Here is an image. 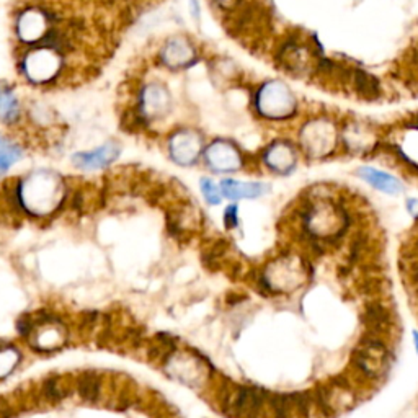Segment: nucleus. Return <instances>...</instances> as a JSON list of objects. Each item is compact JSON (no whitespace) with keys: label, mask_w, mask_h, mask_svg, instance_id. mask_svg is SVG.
Returning a JSON list of instances; mask_svg holds the SVG:
<instances>
[{"label":"nucleus","mask_w":418,"mask_h":418,"mask_svg":"<svg viewBox=\"0 0 418 418\" xmlns=\"http://www.w3.org/2000/svg\"><path fill=\"white\" fill-rule=\"evenodd\" d=\"M302 211V229L309 241H317L323 247L342 238L350 226V217L342 205L325 198H314Z\"/></svg>","instance_id":"obj_1"},{"label":"nucleus","mask_w":418,"mask_h":418,"mask_svg":"<svg viewBox=\"0 0 418 418\" xmlns=\"http://www.w3.org/2000/svg\"><path fill=\"white\" fill-rule=\"evenodd\" d=\"M321 58V46L316 39H307L299 33L283 39L275 54L278 67L296 77H314Z\"/></svg>","instance_id":"obj_2"},{"label":"nucleus","mask_w":418,"mask_h":418,"mask_svg":"<svg viewBox=\"0 0 418 418\" xmlns=\"http://www.w3.org/2000/svg\"><path fill=\"white\" fill-rule=\"evenodd\" d=\"M351 366L366 381H382L389 375L392 353L384 338L368 333L351 351Z\"/></svg>","instance_id":"obj_3"},{"label":"nucleus","mask_w":418,"mask_h":418,"mask_svg":"<svg viewBox=\"0 0 418 418\" xmlns=\"http://www.w3.org/2000/svg\"><path fill=\"white\" fill-rule=\"evenodd\" d=\"M253 107L258 116L270 121L290 119L297 113V100L291 88L280 81H268L262 83L255 92Z\"/></svg>","instance_id":"obj_4"},{"label":"nucleus","mask_w":418,"mask_h":418,"mask_svg":"<svg viewBox=\"0 0 418 418\" xmlns=\"http://www.w3.org/2000/svg\"><path fill=\"white\" fill-rule=\"evenodd\" d=\"M299 142L307 156L322 159L335 151L340 142V131L330 118H312L302 126Z\"/></svg>","instance_id":"obj_5"},{"label":"nucleus","mask_w":418,"mask_h":418,"mask_svg":"<svg viewBox=\"0 0 418 418\" xmlns=\"http://www.w3.org/2000/svg\"><path fill=\"white\" fill-rule=\"evenodd\" d=\"M268 394L257 386H229L222 397L224 414L231 418H258L267 405Z\"/></svg>","instance_id":"obj_6"},{"label":"nucleus","mask_w":418,"mask_h":418,"mask_svg":"<svg viewBox=\"0 0 418 418\" xmlns=\"http://www.w3.org/2000/svg\"><path fill=\"white\" fill-rule=\"evenodd\" d=\"M23 76L33 83H46L59 76L62 67L61 53L54 48H38L23 56L22 64Z\"/></svg>","instance_id":"obj_7"},{"label":"nucleus","mask_w":418,"mask_h":418,"mask_svg":"<svg viewBox=\"0 0 418 418\" xmlns=\"http://www.w3.org/2000/svg\"><path fill=\"white\" fill-rule=\"evenodd\" d=\"M61 191V180L49 172H38L18 185V198L23 206H29L34 201L32 211L36 213L38 205H51Z\"/></svg>","instance_id":"obj_8"},{"label":"nucleus","mask_w":418,"mask_h":418,"mask_svg":"<svg viewBox=\"0 0 418 418\" xmlns=\"http://www.w3.org/2000/svg\"><path fill=\"white\" fill-rule=\"evenodd\" d=\"M172 108V97L170 93L162 83L152 82L139 92L137 98V113L139 118L146 121H156L167 116Z\"/></svg>","instance_id":"obj_9"},{"label":"nucleus","mask_w":418,"mask_h":418,"mask_svg":"<svg viewBox=\"0 0 418 418\" xmlns=\"http://www.w3.org/2000/svg\"><path fill=\"white\" fill-rule=\"evenodd\" d=\"M49 33V15L39 8H27L18 15L17 36L23 43H39Z\"/></svg>","instance_id":"obj_10"},{"label":"nucleus","mask_w":418,"mask_h":418,"mask_svg":"<svg viewBox=\"0 0 418 418\" xmlns=\"http://www.w3.org/2000/svg\"><path fill=\"white\" fill-rule=\"evenodd\" d=\"M205 159L208 166L216 172H236L243 166L242 154L229 141H214L206 149Z\"/></svg>","instance_id":"obj_11"},{"label":"nucleus","mask_w":418,"mask_h":418,"mask_svg":"<svg viewBox=\"0 0 418 418\" xmlns=\"http://www.w3.org/2000/svg\"><path fill=\"white\" fill-rule=\"evenodd\" d=\"M173 161L182 166H191L196 162L198 156L203 151V139L196 131L191 129H182L175 133L168 142Z\"/></svg>","instance_id":"obj_12"},{"label":"nucleus","mask_w":418,"mask_h":418,"mask_svg":"<svg viewBox=\"0 0 418 418\" xmlns=\"http://www.w3.org/2000/svg\"><path fill=\"white\" fill-rule=\"evenodd\" d=\"M161 61L167 69H187L196 61V49L187 38L168 39L161 51Z\"/></svg>","instance_id":"obj_13"},{"label":"nucleus","mask_w":418,"mask_h":418,"mask_svg":"<svg viewBox=\"0 0 418 418\" xmlns=\"http://www.w3.org/2000/svg\"><path fill=\"white\" fill-rule=\"evenodd\" d=\"M263 162L273 172L280 175H288L296 168L297 154L296 149L286 141H275L263 152Z\"/></svg>","instance_id":"obj_14"},{"label":"nucleus","mask_w":418,"mask_h":418,"mask_svg":"<svg viewBox=\"0 0 418 418\" xmlns=\"http://www.w3.org/2000/svg\"><path fill=\"white\" fill-rule=\"evenodd\" d=\"M119 156V149L114 142H108L104 146L93 149L90 152L74 154V166L82 168V170H97L112 163Z\"/></svg>","instance_id":"obj_15"},{"label":"nucleus","mask_w":418,"mask_h":418,"mask_svg":"<svg viewBox=\"0 0 418 418\" xmlns=\"http://www.w3.org/2000/svg\"><path fill=\"white\" fill-rule=\"evenodd\" d=\"M356 173L361 180H365L368 183V185H371L372 188H376V190L386 193V195L397 196L404 191L402 182L399 178L392 177L391 173L377 170V168H372V167H360L356 170Z\"/></svg>","instance_id":"obj_16"},{"label":"nucleus","mask_w":418,"mask_h":418,"mask_svg":"<svg viewBox=\"0 0 418 418\" xmlns=\"http://www.w3.org/2000/svg\"><path fill=\"white\" fill-rule=\"evenodd\" d=\"M340 142L350 152H368L371 147H375V139L372 133L366 129L360 123H351L340 131Z\"/></svg>","instance_id":"obj_17"},{"label":"nucleus","mask_w":418,"mask_h":418,"mask_svg":"<svg viewBox=\"0 0 418 418\" xmlns=\"http://www.w3.org/2000/svg\"><path fill=\"white\" fill-rule=\"evenodd\" d=\"M350 86L353 87V92L360 98H363V100L372 102L377 100V98L382 95L379 81H377L375 76H371L370 72L363 71L360 67L351 69Z\"/></svg>","instance_id":"obj_18"},{"label":"nucleus","mask_w":418,"mask_h":418,"mask_svg":"<svg viewBox=\"0 0 418 418\" xmlns=\"http://www.w3.org/2000/svg\"><path fill=\"white\" fill-rule=\"evenodd\" d=\"M363 323L370 328V332L372 335H379L382 337L384 333H387L391 328H394V321H392V314L387 309L386 306L379 304H370L365 309V314H363Z\"/></svg>","instance_id":"obj_19"},{"label":"nucleus","mask_w":418,"mask_h":418,"mask_svg":"<svg viewBox=\"0 0 418 418\" xmlns=\"http://www.w3.org/2000/svg\"><path fill=\"white\" fill-rule=\"evenodd\" d=\"M270 187L258 182H236L222 180L221 193L229 200H242V198H258L268 193Z\"/></svg>","instance_id":"obj_20"},{"label":"nucleus","mask_w":418,"mask_h":418,"mask_svg":"<svg viewBox=\"0 0 418 418\" xmlns=\"http://www.w3.org/2000/svg\"><path fill=\"white\" fill-rule=\"evenodd\" d=\"M20 102L7 83L0 82V121L13 124L20 118Z\"/></svg>","instance_id":"obj_21"},{"label":"nucleus","mask_w":418,"mask_h":418,"mask_svg":"<svg viewBox=\"0 0 418 418\" xmlns=\"http://www.w3.org/2000/svg\"><path fill=\"white\" fill-rule=\"evenodd\" d=\"M100 376L95 371L82 372L81 377L77 379V389L82 399L88 402L97 400L98 392H100Z\"/></svg>","instance_id":"obj_22"},{"label":"nucleus","mask_w":418,"mask_h":418,"mask_svg":"<svg viewBox=\"0 0 418 418\" xmlns=\"http://www.w3.org/2000/svg\"><path fill=\"white\" fill-rule=\"evenodd\" d=\"M22 159V149L17 144H2L0 147V172L8 170L15 162Z\"/></svg>","instance_id":"obj_23"},{"label":"nucleus","mask_w":418,"mask_h":418,"mask_svg":"<svg viewBox=\"0 0 418 418\" xmlns=\"http://www.w3.org/2000/svg\"><path fill=\"white\" fill-rule=\"evenodd\" d=\"M44 392H46L48 399H51L54 402L66 399V396L69 394V391L64 389V386L61 384V379H59V377H49V379L44 382Z\"/></svg>","instance_id":"obj_24"},{"label":"nucleus","mask_w":418,"mask_h":418,"mask_svg":"<svg viewBox=\"0 0 418 418\" xmlns=\"http://www.w3.org/2000/svg\"><path fill=\"white\" fill-rule=\"evenodd\" d=\"M201 190L209 205H219L221 203V190H217V187L209 178H203L201 180Z\"/></svg>","instance_id":"obj_25"},{"label":"nucleus","mask_w":418,"mask_h":418,"mask_svg":"<svg viewBox=\"0 0 418 418\" xmlns=\"http://www.w3.org/2000/svg\"><path fill=\"white\" fill-rule=\"evenodd\" d=\"M224 224H226L227 229H234L238 226V217H237V206L232 205L226 209V216H224Z\"/></svg>","instance_id":"obj_26"},{"label":"nucleus","mask_w":418,"mask_h":418,"mask_svg":"<svg viewBox=\"0 0 418 418\" xmlns=\"http://www.w3.org/2000/svg\"><path fill=\"white\" fill-rule=\"evenodd\" d=\"M407 211L414 217H418V200H414V198L407 200Z\"/></svg>","instance_id":"obj_27"},{"label":"nucleus","mask_w":418,"mask_h":418,"mask_svg":"<svg viewBox=\"0 0 418 418\" xmlns=\"http://www.w3.org/2000/svg\"><path fill=\"white\" fill-rule=\"evenodd\" d=\"M414 343H415V350L418 353V332H414Z\"/></svg>","instance_id":"obj_28"},{"label":"nucleus","mask_w":418,"mask_h":418,"mask_svg":"<svg viewBox=\"0 0 418 418\" xmlns=\"http://www.w3.org/2000/svg\"><path fill=\"white\" fill-rule=\"evenodd\" d=\"M412 62L415 64V67H417V71H418V51L414 54V59H412Z\"/></svg>","instance_id":"obj_29"},{"label":"nucleus","mask_w":418,"mask_h":418,"mask_svg":"<svg viewBox=\"0 0 418 418\" xmlns=\"http://www.w3.org/2000/svg\"><path fill=\"white\" fill-rule=\"evenodd\" d=\"M217 2H221V4H227V2H231V0H217Z\"/></svg>","instance_id":"obj_30"},{"label":"nucleus","mask_w":418,"mask_h":418,"mask_svg":"<svg viewBox=\"0 0 418 418\" xmlns=\"http://www.w3.org/2000/svg\"><path fill=\"white\" fill-rule=\"evenodd\" d=\"M2 144H4V139H2V136H0V147H2Z\"/></svg>","instance_id":"obj_31"},{"label":"nucleus","mask_w":418,"mask_h":418,"mask_svg":"<svg viewBox=\"0 0 418 418\" xmlns=\"http://www.w3.org/2000/svg\"><path fill=\"white\" fill-rule=\"evenodd\" d=\"M415 128L418 129V118H417V124H415Z\"/></svg>","instance_id":"obj_32"}]
</instances>
